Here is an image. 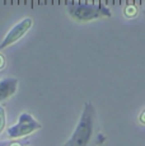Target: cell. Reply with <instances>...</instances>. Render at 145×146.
Wrapping results in <instances>:
<instances>
[{
    "mask_svg": "<svg viewBox=\"0 0 145 146\" xmlns=\"http://www.w3.org/2000/svg\"><path fill=\"white\" fill-rule=\"evenodd\" d=\"M96 127V107L90 102H85L80 118L70 139L63 146H90Z\"/></svg>",
    "mask_w": 145,
    "mask_h": 146,
    "instance_id": "6da1fadb",
    "label": "cell"
},
{
    "mask_svg": "<svg viewBox=\"0 0 145 146\" xmlns=\"http://www.w3.org/2000/svg\"><path fill=\"white\" fill-rule=\"evenodd\" d=\"M69 15L78 22H89L102 17H111L112 13L103 4L90 3H69L66 5Z\"/></svg>",
    "mask_w": 145,
    "mask_h": 146,
    "instance_id": "7a4b0ae2",
    "label": "cell"
},
{
    "mask_svg": "<svg viewBox=\"0 0 145 146\" xmlns=\"http://www.w3.org/2000/svg\"><path fill=\"white\" fill-rule=\"evenodd\" d=\"M42 128V125L35 119L29 113H22L18 118V122L14 126L8 128V136L10 139H21V137L28 136L35 131Z\"/></svg>",
    "mask_w": 145,
    "mask_h": 146,
    "instance_id": "3957f363",
    "label": "cell"
},
{
    "mask_svg": "<svg viewBox=\"0 0 145 146\" xmlns=\"http://www.w3.org/2000/svg\"><path fill=\"white\" fill-rule=\"evenodd\" d=\"M31 27H32V19L31 18H24L23 21L17 23L14 27H12V29L7 33L4 40L1 41V43H0V50H3V48H5V47L10 46V44L15 43L19 38H22L27 32H28Z\"/></svg>",
    "mask_w": 145,
    "mask_h": 146,
    "instance_id": "277c9868",
    "label": "cell"
},
{
    "mask_svg": "<svg viewBox=\"0 0 145 146\" xmlns=\"http://www.w3.org/2000/svg\"><path fill=\"white\" fill-rule=\"evenodd\" d=\"M18 80L15 78H5L0 81V102H4L17 92Z\"/></svg>",
    "mask_w": 145,
    "mask_h": 146,
    "instance_id": "5b68a950",
    "label": "cell"
},
{
    "mask_svg": "<svg viewBox=\"0 0 145 146\" xmlns=\"http://www.w3.org/2000/svg\"><path fill=\"white\" fill-rule=\"evenodd\" d=\"M5 123H7V114H5V109L3 106H0V135L4 131Z\"/></svg>",
    "mask_w": 145,
    "mask_h": 146,
    "instance_id": "8992f818",
    "label": "cell"
},
{
    "mask_svg": "<svg viewBox=\"0 0 145 146\" xmlns=\"http://www.w3.org/2000/svg\"><path fill=\"white\" fill-rule=\"evenodd\" d=\"M28 142V140L26 141H3L0 142V146H27Z\"/></svg>",
    "mask_w": 145,
    "mask_h": 146,
    "instance_id": "52a82bcc",
    "label": "cell"
},
{
    "mask_svg": "<svg viewBox=\"0 0 145 146\" xmlns=\"http://www.w3.org/2000/svg\"><path fill=\"white\" fill-rule=\"evenodd\" d=\"M125 14H126L127 17H134L136 14V8L134 7V5L132 7H127L126 9H125Z\"/></svg>",
    "mask_w": 145,
    "mask_h": 146,
    "instance_id": "ba28073f",
    "label": "cell"
},
{
    "mask_svg": "<svg viewBox=\"0 0 145 146\" xmlns=\"http://www.w3.org/2000/svg\"><path fill=\"white\" fill-rule=\"evenodd\" d=\"M4 65H5V58H4V56L0 53V70L4 67Z\"/></svg>",
    "mask_w": 145,
    "mask_h": 146,
    "instance_id": "9c48e42d",
    "label": "cell"
},
{
    "mask_svg": "<svg viewBox=\"0 0 145 146\" xmlns=\"http://www.w3.org/2000/svg\"><path fill=\"white\" fill-rule=\"evenodd\" d=\"M140 119H141V121H143V122L145 123V111L143 112V113H141V116H140Z\"/></svg>",
    "mask_w": 145,
    "mask_h": 146,
    "instance_id": "30bf717a",
    "label": "cell"
}]
</instances>
